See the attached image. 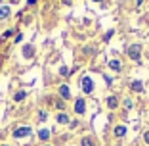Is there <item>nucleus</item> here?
Wrapping results in <instances>:
<instances>
[{
  "label": "nucleus",
  "instance_id": "f257e3e1",
  "mask_svg": "<svg viewBox=\"0 0 149 146\" xmlns=\"http://www.w3.org/2000/svg\"><path fill=\"white\" fill-rule=\"evenodd\" d=\"M128 56L134 60V62H140V56H141V46L140 44H132L128 48Z\"/></svg>",
  "mask_w": 149,
  "mask_h": 146
},
{
  "label": "nucleus",
  "instance_id": "f03ea898",
  "mask_svg": "<svg viewBox=\"0 0 149 146\" xmlns=\"http://www.w3.org/2000/svg\"><path fill=\"white\" fill-rule=\"evenodd\" d=\"M31 135V127H19L13 131V137L15 138H21V137H29Z\"/></svg>",
  "mask_w": 149,
  "mask_h": 146
},
{
  "label": "nucleus",
  "instance_id": "7ed1b4c3",
  "mask_svg": "<svg viewBox=\"0 0 149 146\" xmlns=\"http://www.w3.org/2000/svg\"><path fill=\"white\" fill-rule=\"evenodd\" d=\"M92 89H94L92 79H90V77H82V90L86 94H90V92H92Z\"/></svg>",
  "mask_w": 149,
  "mask_h": 146
},
{
  "label": "nucleus",
  "instance_id": "20e7f679",
  "mask_svg": "<svg viewBox=\"0 0 149 146\" xmlns=\"http://www.w3.org/2000/svg\"><path fill=\"white\" fill-rule=\"evenodd\" d=\"M84 108H86V104H84L82 98H79V100L74 102V111L77 114H84Z\"/></svg>",
  "mask_w": 149,
  "mask_h": 146
},
{
  "label": "nucleus",
  "instance_id": "39448f33",
  "mask_svg": "<svg viewBox=\"0 0 149 146\" xmlns=\"http://www.w3.org/2000/svg\"><path fill=\"white\" fill-rule=\"evenodd\" d=\"M59 96H61L63 100H67V98L71 96V90H69V87H67V85H61V87H59Z\"/></svg>",
  "mask_w": 149,
  "mask_h": 146
},
{
  "label": "nucleus",
  "instance_id": "423d86ee",
  "mask_svg": "<svg viewBox=\"0 0 149 146\" xmlns=\"http://www.w3.org/2000/svg\"><path fill=\"white\" fill-rule=\"evenodd\" d=\"M8 16H10V8H8V6H0V21L6 19Z\"/></svg>",
  "mask_w": 149,
  "mask_h": 146
},
{
  "label": "nucleus",
  "instance_id": "0eeeda50",
  "mask_svg": "<svg viewBox=\"0 0 149 146\" xmlns=\"http://www.w3.org/2000/svg\"><path fill=\"white\" fill-rule=\"evenodd\" d=\"M109 67H111L113 71H120V67H123V63L118 62V60H111V62H109Z\"/></svg>",
  "mask_w": 149,
  "mask_h": 146
},
{
  "label": "nucleus",
  "instance_id": "6e6552de",
  "mask_svg": "<svg viewBox=\"0 0 149 146\" xmlns=\"http://www.w3.org/2000/svg\"><path fill=\"white\" fill-rule=\"evenodd\" d=\"M38 138H40V140H48V138H50V131H48V129H40V131H38Z\"/></svg>",
  "mask_w": 149,
  "mask_h": 146
},
{
  "label": "nucleus",
  "instance_id": "1a4fd4ad",
  "mask_svg": "<svg viewBox=\"0 0 149 146\" xmlns=\"http://www.w3.org/2000/svg\"><path fill=\"white\" fill-rule=\"evenodd\" d=\"M117 104H118V100L115 96H109V98H107V106H109L111 110H113V108H117Z\"/></svg>",
  "mask_w": 149,
  "mask_h": 146
},
{
  "label": "nucleus",
  "instance_id": "9d476101",
  "mask_svg": "<svg viewBox=\"0 0 149 146\" xmlns=\"http://www.w3.org/2000/svg\"><path fill=\"white\" fill-rule=\"evenodd\" d=\"M33 54H35L33 46H25V48H23V56L25 58H33Z\"/></svg>",
  "mask_w": 149,
  "mask_h": 146
},
{
  "label": "nucleus",
  "instance_id": "9b49d317",
  "mask_svg": "<svg viewBox=\"0 0 149 146\" xmlns=\"http://www.w3.org/2000/svg\"><path fill=\"white\" fill-rule=\"evenodd\" d=\"M115 135H117V137H124V135H126V127H123V125H118V127L115 129Z\"/></svg>",
  "mask_w": 149,
  "mask_h": 146
},
{
  "label": "nucleus",
  "instance_id": "f8f14e48",
  "mask_svg": "<svg viewBox=\"0 0 149 146\" xmlns=\"http://www.w3.org/2000/svg\"><path fill=\"white\" fill-rule=\"evenodd\" d=\"M57 123H63V125L69 123V117H67L65 114H57Z\"/></svg>",
  "mask_w": 149,
  "mask_h": 146
},
{
  "label": "nucleus",
  "instance_id": "ddd939ff",
  "mask_svg": "<svg viewBox=\"0 0 149 146\" xmlns=\"http://www.w3.org/2000/svg\"><path fill=\"white\" fill-rule=\"evenodd\" d=\"M132 89L136 90V92H141V90H143V85H141L140 81H134V83H132Z\"/></svg>",
  "mask_w": 149,
  "mask_h": 146
},
{
  "label": "nucleus",
  "instance_id": "4468645a",
  "mask_svg": "<svg viewBox=\"0 0 149 146\" xmlns=\"http://www.w3.org/2000/svg\"><path fill=\"white\" fill-rule=\"evenodd\" d=\"M82 146H96V144H94V140L90 137H84L82 138Z\"/></svg>",
  "mask_w": 149,
  "mask_h": 146
},
{
  "label": "nucleus",
  "instance_id": "2eb2a0df",
  "mask_svg": "<svg viewBox=\"0 0 149 146\" xmlns=\"http://www.w3.org/2000/svg\"><path fill=\"white\" fill-rule=\"evenodd\" d=\"M25 96H27V92H25V90H19V92L15 94V100L19 102V100H23V98H25Z\"/></svg>",
  "mask_w": 149,
  "mask_h": 146
},
{
  "label": "nucleus",
  "instance_id": "dca6fc26",
  "mask_svg": "<svg viewBox=\"0 0 149 146\" xmlns=\"http://www.w3.org/2000/svg\"><path fill=\"white\" fill-rule=\"evenodd\" d=\"M59 71H61V75H67V73H69V69H67L65 66H63V67H61V69H59Z\"/></svg>",
  "mask_w": 149,
  "mask_h": 146
},
{
  "label": "nucleus",
  "instance_id": "f3484780",
  "mask_svg": "<svg viewBox=\"0 0 149 146\" xmlns=\"http://www.w3.org/2000/svg\"><path fill=\"white\" fill-rule=\"evenodd\" d=\"M10 35H13V31H12V29H8V31L4 33V37H2V39H6V37H10Z\"/></svg>",
  "mask_w": 149,
  "mask_h": 146
},
{
  "label": "nucleus",
  "instance_id": "a211bd4d",
  "mask_svg": "<svg viewBox=\"0 0 149 146\" xmlns=\"http://www.w3.org/2000/svg\"><path fill=\"white\" fill-rule=\"evenodd\" d=\"M143 140L149 144V131H145V135H143Z\"/></svg>",
  "mask_w": 149,
  "mask_h": 146
},
{
  "label": "nucleus",
  "instance_id": "6ab92c4d",
  "mask_svg": "<svg viewBox=\"0 0 149 146\" xmlns=\"http://www.w3.org/2000/svg\"><path fill=\"white\" fill-rule=\"evenodd\" d=\"M63 4H71V0H63Z\"/></svg>",
  "mask_w": 149,
  "mask_h": 146
},
{
  "label": "nucleus",
  "instance_id": "aec40b11",
  "mask_svg": "<svg viewBox=\"0 0 149 146\" xmlns=\"http://www.w3.org/2000/svg\"><path fill=\"white\" fill-rule=\"evenodd\" d=\"M136 4H138V6H140V4H141V0H136Z\"/></svg>",
  "mask_w": 149,
  "mask_h": 146
},
{
  "label": "nucleus",
  "instance_id": "412c9836",
  "mask_svg": "<svg viewBox=\"0 0 149 146\" xmlns=\"http://www.w3.org/2000/svg\"><path fill=\"white\" fill-rule=\"evenodd\" d=\"M94 2H101V0H94Z\"/></svg>",
  "mask_w": 149,
  "mask_h": 146
},
{
  "label": "nucleus",
  "instance_id": "4be33fe9",
  "mask_svg": "<svg viewBox=\"0 0 149 146\" xmlns=\"http://www.w3.org/2000/svg\"><path fill=\"white\" fill-rule=\"evenodd\" d=\"M46 146H48V144H46Z\"/></svg>",
  "mask_w": 149,
  "mask_h": 146
}]
</instances>
